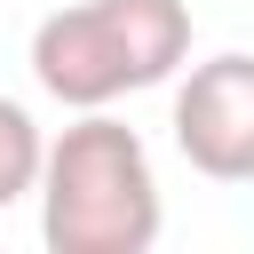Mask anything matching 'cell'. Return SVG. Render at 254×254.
Here are the masks:
<instances>
[{
	"instance_id": "obj_1",
	"label": "cell",
	"mask_w": 254,
	"mask_h": 254,
	"mask_svg": "<svg viewBox=\"0 0 254 254\" xmlns=\"http://www.w3.org/2000/svg\"><path fill=\"white\" fill-rule=\"evenodd\" d=\"M40 238L48 254H151L159 246V175L127 119L79 111L40 159Z\"/></svg>"
},
{
	"instance_id": "obj_2",
	"label": "cell",
	"mask_w": 254,
	"mask_h": 254,
	"mask_svg": "<svg viewBox=\"0 0 254 254\" xmlns=\"http://www.w3.org/2000/svg\"><path fill=\"white\" fill-rule=\"evenodd\" d=\"M190 64L183 0H71L32 24V79L64 111H111L119 95L167 87Z\"/></svg>"
},
{
	"instance_id": "obj_3",
	"label": "cell",
	"mask_w": 254,
	"mask_h": 254,
	"mask_svg": "<svg viewBox=\"0 0 254 254\" xmlns=\"http://www.w3.org/2000/svg\"><path fill=\"white\" fill-rule=\"evenodd\" d=\"M175 151L206 183H254V56H206L175 79Z\"/></svg>"
},
{
	"instance_id": "obj_4",
	"label": "cell",
	"mask_w": 254,
	"mask_h": 254,
	"mask_svg": "<svg viewBox=\"0 0 254 254\" xmlns=\"http://www.w3.org/2000/svg\"><path fill=\"white\" fill-rule=\"evenodd\" d=\"M40 159H48L40 119H32L16 95H0V206H16V198L40 190Z\"/></svg>"
}]
</instances>
